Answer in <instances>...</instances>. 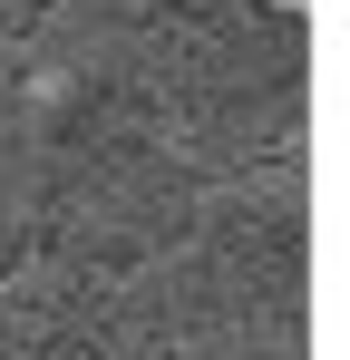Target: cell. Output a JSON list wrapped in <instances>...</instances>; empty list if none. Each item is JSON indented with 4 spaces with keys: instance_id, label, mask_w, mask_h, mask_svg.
<instances>
[{
    "instance_id": "6da1fadb",
    "label": "cell",
    "mask_w": 350,
    "mask_h": 360,
    "mask_svg": "<svg viewBox=\"0 0 350 360\" xmlns=\"http://www.w3.org/2000/svg\"><path fill=\"white\" fill-rule=\"evenodd\" d=\"M273 10H302V0H273Z\"/></svg>"
}]
</instances>
